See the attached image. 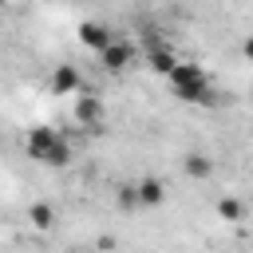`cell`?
<instances>
[{"mask_svg":"<svg viewBox=\"0 0 253 253\" xmlns=\"http://www.w3.org/2000/svg\"><path fill=\"white\" fill-rule=\"evenodd\" d=\"M28 154L43 166H67L71 162V142L51 126H32L28 130Z\"/></svg>","mask_w":253,"mask_h":253,"instance_id":"cell-1","label":"cell"},{"mask_svg":"<svg viewBox=\"0 0 253 253\" xmlns=\"http://www.w3.org/2000/svg\"><path fill=\"white\" fill-rule=\"evenodd\" d=\"M170 87L182 103H213V87H210V75L198 67V63H178L170 75Z\"/></svg>","mask_w":253,"mask_h":253,"instance_id":"cell-2","label":"cell"},{"mask_svg":"<svg viewBox=\"0 0 253 253\" xmlns=\"http://www.w3.org/2000/svg\"><path fill=\"white\" fill-rule=\"evenodd\" d=\"M75 123L87 126V130L103 123V103H99V95H75Z\"/></svg>","mask_w":253,"mask_h":253,"instance_id":"cell-3","label":"cell"},{"mask_svg":"<svg viewBox=\"0 0 253 253\" xmlns=\"http://www.w3.org/2000/svg\"><path fill=\"white\" fill-rule=\"evenodd\" d=\"M79 40H83V43H87L91 51H99V55H103V51H107V47L115 43L111 28H107V24H95V20H87V24L79 28Z\"/></svg>","mask_w":253,"mask_h":253,"instance_id":"cell-4","label":"cell"},{"mask_svg":"<svg viewBox=\"0 0 253 253\" xmlns=\"http://www.w3.org/2000/svg\"><path fill=\"white\" fill-rule=\"evenodd\" d=\"M99 59H103V67H107L111 75H119V71H126V67H130L134 47H130V43H123V40H115V43H111V47H107Z\"/></svg>","mask_w":253,"mask_h":253,"instance_id":"cell-5","label":"cell"},{"mask_svg":"<svg viewBox=\"0 0 253 253\" xmlns=\"http://www.w3.org/2000/svg\"><path fill=\"white\" fill-rule=\"evenodd\" d=\"M79 87H83V75H79L71 63H59L55 75H51V91H55V95H75Z\"/></svg>","mask_w":253,"mask_h":253,"instance_id":"cell-6","label":"cell"},{"mask_svg":"<svg viewBox=\"0 0 253 253\" xmlns=\"http://www.w3.org/2000/svg\"><path fill=\"white\" fill-rule=\"evenodd\" d=\"M162 198H166L162 178H142V182H138V202H142V206H162Z\"/></svg>","mask_w":253,"mask_h":253,"instance_id":"cell-7","label":"cell"},{"mask_svg":"<svg viewBox=\"0 0 253 253\" xmlns=\"http://www.w3.org/2000/svg\"><path fill=\"white\" fill-rule=\"evenodd\" d=\"M182 166H186V174H190V178H198V182L213 174V162H210V154H202V150L186 154V162H182Z\"/></svg>","mask_w":253,"mask_h":253,"instance_id":"cell-8","label":"cell"},{"mask_svg":"<svg viewBox=\"0 0 253 253\" xmlns=\"http://www.w3.org/2000/svg\"><path fill=\"white\" fill-rule=\"evenodd\" d=\"M178 63H182V59H174V51H166V47H150V67H154L158 75H170Z\"/></svg>","mask_w":253,"mask_h":253,"instance_id":"cell-9","label":"cell"},{"mask_svg":"<svg viewBox=\"0 0 253 253\" xmlns=\"http://www.w3.org/2000/svg\"><path fill=\"white\" fill-rule=\"evenodd\" d=\"M28 217H32V225H36V229H51V225H55V210H51V206H43V202H36V206L28 210Z\"/></svg>","mask_w":253,"mask_h":253,"instance_id":"cell-10","label":"cell"},{"mask_svg":"<svg viewBox=\"0 0 253 253\" xmlns=\"http://www.w3.org/2000/svg\"><path fill=\"white\" fill-rule=\"evenodd\" d=\"M217 217L221 221H241V202L237 198H221L217 202Z\"/></svg>","mask_w":253,"mask_h":253,"instance_id":"cell-11","label":"cell"},{"mask_svg":"<svg viewBox=\"0 0 253 253\" xmlns=\"http://www.w3.org/2000/svg\"><path fill=\"white\" fill-rule=\"evenodd\" d=\"M115 202H119V210H134V206H142V202H138V186H123Z\"/></svg>","mask_w":253,"mask_h":253,"instance_id":"cell-12","label":"cell"},{"mask_svg":"<svg viewBox=\"0 0 253 253\" xmlns=\"http://www.w3.org/2000/svg\"><path fill=\"white\" fill-rule=\"evenodd\" d=\"M241 51H245V59L253 63V36H245V43H241Z\"/></svg>","mask_w":253,"mask_h":253,"instance_id":"cell-13","label":"cell"},{"mask_svg":"<svg viewBox=\"0 0 253 253\" xmlns=\"http://www.w3.org/2000/svg\"><path fill=\"white\" fill-rule=\"evenodd\" d=\"M249 103H253V87H249Z\"/></svg>","mask_w":253,"mask_h":253,"instance_id":"cell-14","label":"cell"}]
</instances>
